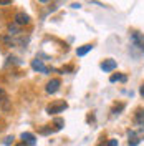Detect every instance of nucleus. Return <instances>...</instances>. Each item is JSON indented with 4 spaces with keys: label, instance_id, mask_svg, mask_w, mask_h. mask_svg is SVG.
Segmentation results:
<instances>
[{
    "label": "nucleus",
    "instance_id": "f257e3e1",
    "mask_svg": "<svg viewBox=\"0 0 144 146\" xmlns=\"http://www.w3.org/2000/svg\"><path fill=\"white\" fill-rule=\"evenodd\" d=\"M66 108H68L66 101H55V103H52V105L46 106V113H48V115H56V113L65 111Z\"/></svg>",
    "mask_w": 144,
    "mask_h": 146
},
{
    "label": "nucleus",
    "instance_id": "f03ea898",
    "mask_svg": "<svg viewBox=\"0 0 144 146\" xmlns=\"http://www.w3.org/2000/svg\"><path fill=\"white\" fill-rule=\"evenodd\" d=\"M131 42H133V45L137 46L141 52H144V35H141L139 32H131Z\"/></svg>",
    "mask_w": 144,
    "mask_h": 146
},
{
    "label": "nucleus",
    "instance_id": "7ed1b4c3",
    "mask_svg": "<svg viewBox=\"0 0 144 146\" xmlns=\"http://www.w3.org/2000/svg\"><path fill=\"white\" fill-rule=\"evenodd\" d=\"M60 85H61V82H60L58 78L50 80V82L46 83V93H50V95L56 93V91H58V88H60Z\"/></svg>",
    "mask_w": 144,
    "mask_h": 146
},
{
    "label": "nucleus",
    "instance_id": "20e7f679",
    "mask_svg": "<svg viewBox=\"0 0 144 146\" xmlns=\"http://www.w3.org/2000/svg\"><path fill=\"white\" fill-rule=\"evenodd\" d=\"M15 23L17 25H28L30 23V17L25 12H17L15 13Z\"/></svg>",
    "mask_w": 144,
    "mask_h": 146
},
{
    "label": "nucleus",
    "instance_id": "39448f33",
    "mask_svg": "<svg viewBox=\"0 0 144 146\" xmlns=\"http://www.w3.org/2000/svg\"><path fill=\"white\" fill-rule=\"evenodd\" d=\"M116 66H118L116 62H114V60H111V58H108V60H104V62L101 63V70H103V72H106V73H109V72H113Z\"/></svg>",
    "mask_w": 144,
    "mask_h": 146
},
{
    "label": "nucleus",
    "instance_id": "423d86ee",
    "mask_svg": "<svg viewBox=\"0 0 144 146\" xmlns=\"http://www.w3.org/2000/svg\"><path fill=\"white\" fill-rule=\"evenodd\" d=\"M32 68H33V70H36V72L48 73V68H46L45 65H43V62H42V60H38V58L32 60Z\"/></svg>",
    "mask_w": 144,
    "mask_h": 146
},
{
    "label": "nucleus",
    "instance_id": "0eeeda50",
    "mask_svg": "<svg viewBox=\"0 0 144 146\" xmlns=\"http://www.w3.org/2000/svg\"><path fill=\"white\" fill-rule=\"evenodd\" d=\"M22 141H23V145H30V146H35V143H36L35 136L32 133H23L22 135Z\"/></svg>",
    "mask_w": 144,
    "mask_h": 146
},
{
    "label": "nucleus",
    "instance_id": "6e6552de",
    "mask_svg": "<svg viewBox=\"0 0 144 146\" xmlns=\"http://www.w3.org/2000/svg\"><path fill=\"white\" fill-rule=\"evenodd\" d=\"M127 136H129V146H137V145H139V141H141V139H139V136L136 135V131H129V133H127Z\"/></svg>",
    "mask_w": 144,
    "mask_h": 146
},
{
    "label": "nucleus",
    "instance_id": "1a4fd4ad",
    "mask_svg": "<svg viewBox=\"0 0 144 146\" xmlns=\"http://www.w3.org/2000/svg\"><path fill=\"white\" fill-rule=\"evenodd\" d=\"M93 50V45H83V46H78V50H76V55L78 56H85V55L91 52Z\"/></svg>",
    "mask_w": 144,
    "mask_h": 146
},
{
    "label": "nucleus",
    "instance_id": "9d476101",
    "mask_svg": "<svg viewBox=\"0 0 144 146\" xmlns=\"http://www.w3.org/2000/svg\"><path fill=\"white\" fill-rule=\"evenodd\" d=\"M134 119H136V123H139V125H144V110H137V111H136Z\"/></svg>",
    "mask_w": 144,
    "mask_h": 146
},
{
    "label": "nucleus",
    "instance_id": "9b49d317",
    "mask_svg": "<svg viewBox=\"0 0 144 146\" xmlns=\"http://www.w3.org/2000/svg\"><path fill=\"white\" fill-rule=\"evenodd\" d=\"M109 82L111 83H114V82H126V76L124 75H111V78H109Z\"/></svg>",
    "mask_w": 144,
    "mask_h": 146
},
{
    "label": "nucleus",
    "instance_id": "f8f14e48",
    "mask_svg": "<svg viewBox=\"0 0 144 146\" xmlns=\"http://www.w3.org/2000/svg\"><path fill=\"white\" fill-rule=\"evenodd\" d=\"M63 125H65V121L61 118L55 119V126H56V129H61V128H63Z\"/></svg>",
    "mask_w": 144,
    "mask_h": 146
},
{
    "label": "nucleus",
    "instance_id": "ddd939ff",
    "mask_svg": "<svg viewBox=\"0 0 144 146\" xmlns=\"http://www.w3.org/2000/svg\"><path fill=\"white\" fill-rule=\"evenodd\" d=\"M12 143H13V136H7L5 139H3V145L5 146H10Z\"/></svg>",
    "mask_w": 144,
    "mask_h": 146
},
{
    "label": "nucleus",
    "instance_id": "4468645a",
    "mask_svg": "<svg viewBox=\"0 0 144 146\" xmlns=\"http://www.w3.org/2000/svg\"><path fill=\"white\" fill-rule=\"evenodd\" d=\"M52 131H53L52 128H42V129H40V133H42V135H48V133H52Z\"/></svg>",
    "mask_w": 144,
    "mask_h": 146
},
{
    "label": "nucleus",
    "instance_id": "2eb2a0df",
    "mask_svg": "<svg viewBox=\"0 0 144 146\" xmlns=\"http://www.w3.org/2000/svg\"><path fill=\"white\" fill-rule=\"evenodd\" d=\"M3 100H7V96H5V91L0 88V101H3Z\"/></svg>",
    "mask_w": 144,
    "mask_h": 146
},
{
    "label": "nucleus",
    "instance_id": "dca6fc26",
    "mask_svg": "<svg viewBox=\"0 0 144 146\" xmlns=\"http://www.w3.org/2000/svg\"><path fill=\"white\" fill-rule=\"evenodd\" d=\"M106 146H118V139H109V143Z\"/></svg>",
    "mask_w": 144,
    "mask_h": 146
},
{
    "label": "nucleus",
    "instance_id": "f3484780",
    "mask_svg": "<svg viewBox=\"0 0 144 146\" xmlns=\"http://www.w3.org/2000/svg\"><path fill=\"white\" fill-rule=\"evenodd\" d=\"M137 135H139L141 138H144V125H143L141 128H139V131H137Z\"/></svg>",
    "mask_w": 144,
    "mask_h": 146
},
{
    "label": "nucleus",
    "instance_id": "a211bd4d",
    "mask_svg": "<svg viewBox=\"0 0 144 146\" xmlns=\"http://www.w3.org/2000/svg\"><path fill=\"white\" fill-rule=\"evenodd\" d=\"M12 0H0V5H10Z\"/></svg>",
    "mask_w": 144,
    "mask_h": 146
},
{
    "label": "nucleus",
    "instance_id": "6ab92c4d",
    "mask_svg": "<svg viewBox=\"0 0 144 146\" xmlns=\"http://www.w3.org/2000/svg\"><path fill=\"white\" fill-rule=\"evenodd\" d=\"M139 93H141V96H144V85L141 86V90H139Z\"/></svg>",
    "mask_w": 144,
    "mask_h": 146
},
{
    "label": "nucleus",
    "instance_id": "aec40b11",
    "mask_svg": "<svg viewBox=\"0 0 144 146\" xmlns=\"http://www.w3.org/2000/svg\"><path fill=\"white\" fill-rule=\"evenodd\" d=\"M40 2H42V3H46V2H48V0H40Z\"/></svg>",
    "mask_w": 144,
    "mask_h": 146
}]
</instances>
